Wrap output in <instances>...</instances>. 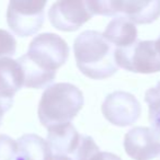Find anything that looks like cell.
Returning <instances> with one entry per match:
<instances>
[{
	"mask_svg": "<svg viewBox=\"0 0 160 160\" xmlns=\"http://www.w3.org/2000/svg\"><path fill=\"white\" fill-rule=\"evenodd\" d=\"M115 47L98 31H85L73 42L76 64L91 79H105L118 71Z\"/></svg>",
	"mask_w": 160,
	"mask_h": 160,
	"instance_id": "1",
	"label": "cell"
},
{
	"mask_svg": "<svg viewBox=\"0 0 160 160\" xmlns=\"http://www.w3.org/2000/svg\"><path fill=\"white\" fill-rule=\"evenodd\" d=\"M83 94L75 85L59 82L48 86L38 103V118L49 127L70 123L83 107Z\"/></svg>",
	"mask_w": 160,
	"mask_h": 160,
	"instance_id": "2",
	"label": "cell"
},
{
	"mask_svg": "<svg viewBox=\"0 0 160 160\" xmlns=\"http://www.w3.org/2000/svg\"><path fill=\"white\" fill-rule=\"evenodd\" d=\"M25 58L45 72L56 75L66 62L69 47L66 41L55 33H42L31 41Z\"/></svg>",
	"mask_w": 160,
	"mask_h": 160,
	"instance_id": "3",
	"label": "cell"
},
{
	"mask_svg": "<svg viewBox=\"0 0 160 160\" xmlns=\"http://www.w3.org/2000/svg\"><path fill=\"white\" fill-rule=\"evenodd\" d=\"M116 64L132 72L155 73L160 71V53L156 41H136L125 48L115 49Z\"/></svg>",
	"mask_w": 160,
	"mask_h": 160,
	"instance_id": "4",
	"label": "cell"
},
{
	"mask_svg": "<svg viewBox=\"0 0 160 160\" xmlns=\"http://www.w3.org/2000/svg\"><path fill=\"white\" fill-rule=\"evenodd\" d=\"M46 1H10L7 10V22L12 32L19 36H31L44 23Z\"/></svg>",
	"mask_w": 160,
	"mask_h": 160,
	"instance_id": "5",
	"label": "cell"
},
{
	"mask_svg": "<svg viewBox=\"0 0 160 160\" xmlns=\"http://www.w3.org/2000/svg\"><path fill=\"white\" fill-rule=\"evenodd\" d=\"M102 113L111 124L129 126L139 118L140 103L129 92L114 91L108 94L102 103Z\"/></svg>",
	"mask_w": 160,
	"mask_h": 160,
	"instance_id": "6",
	"label": "cell"
},
{
	"mask_svg": "<svg viewBox=\"0 0 160 160\" xmlns=\"http://www.w3.org/2000/svg\"><path fill=\"white\" fill-rule=\"evenodd\" d=\"M92 16L87 1H56L48 11L52 25L64 32L76 31Z\"/></svg>",
	"mask_w": 160,
	"mask_h": 160,
	"instance_id": "7",
	"label": "cell"
},
{
	"mask_svg": "<svg viewBox=\"0 0 160 160\" xmlns=\"http://www.w3.org/2000/svg\"><path fill=\"white\" fill-rule=\"evenodd\" d=\"M24 86V76L18 60L0 59V108L7 112L13 104L14 94Z\"/></svg>",
	"mask_w": 160,
	"mask_h": 160,
	"instance_id": "8",
	"label": "cell"
},
{
	"mask_svg": "<svg viewBox=\"0 0 160 160\" xmlns=\"http://www.w3.org/2000/svg\"><path fill=\"white\" fill-rule=\"evenodd\" d=\"M112 16L125 14L132 22L137 24H149L160 17V0L152 1H111Z\"/></svg>",
	"mask_w": 160,
	"mask_h": 160,
	"instance_id": "9",
	"label": "cell"
},
{
	"mask_svg": "<svg viewBox=\"0 0 160 160\" xmlns=\"http://www.w3.org/2000/svg\"><path fill=\"white\" fill-rule=\"evenodd\" d=\"M46 142L54 156H67L76 152L81 136L71 123L49 127Z\"/></svg>",
	"mask_w": 160,
	"mask_h": 160,
	"instance_id": "10",
	"label": "cell"
},
{
	"mask_svg": "<svg viewBox=\"0 0 160 160\" xmlns=\"http://www.w3.org/2000/svg\"><path fill=\"white\" fill-rule=\"evenodd\" d=\"M103 36L115 48H125L136 42L137 28L125 16H118L110 21L103 32Z\"/></svg>",
	"mask_w": 160,
	"mask_h": 160,
	"instance_id": "11",
	"label": "cell"
},
{
	"mask_svg": "<svg viewBox=\"0 0 160 160\" xmlns=\"http://www.w3.org/2000/svg\"><path fill=\"white\" fill-rule=\"evenodd\" d=\"M158 142H160V135L152 128L138 126L127 132L124 137V148L129 157L138 160L145 150Z\"/></svg>",
	"mask_w": 160,
	"mask_h": 160,
	"instance_id": "12",
	"label": "cell"
},
{
	"mask_svg": "<svg viewBox=\"0 0 160 160\" xmlns=\"http://www.w3.org/2000/svg\"><path fill=\"white\" fill-rule=\"evenodd\" d=\"M16 160H52L53 152L46 140L35 134H25L18 140Z\"/></svg>",
	"mask_w": 160,
	"mask_h": 160,
	"instance_id": "13",
	"label": "cell"
},
{
	"mask_svg": "<svg viewBox=\"0 0 160 160\" xmlns=\"http://www.w3.org/2000/svg\"><path fill=\"white\" fill-rule=\"evenodd\" d=\"M145 101L149 108V121L152 129L160 135V91L150 88L145 93Z\"/></svg>",
	"mask_w": 160,
	"mask_h": 160,
	"instance_id": "14",
	"label": "cell"
},
{
	"mask_svg": "<svg viewBox=\"0 0 160 160\" xmlns=\"http://www.w3.org/2000/svg\"><path fill=\"white\" fill-rule=\"evenodd\" d=\"M18 142L10 136L0 134V160H16Z\"/></svg>",
	"mask_w": 160,
	"mask_h": 160,
	"instance_id": "15",
	"label": "cell"
},
{
	"mask_svg": "<svg viewBox=\"0 0 160 160\" xmlns=\"http://www.w3.org/2000/svg\"><path fill=\"white\" fill-rule=\"evenodd\" d=\"M17 41L10 32L0 29V59L10 58L16 54Z\"/></svg>",
	"mask_w": 160,
	"mask_h": 160,
	"instance_id": "16",
	"label": "cell"
},
{
	"mask_svg": "<svg viewBox=\"0 0 160 160\" xmlns=\"http://www.w3.org/2000/svg\"><path fill=\"white\" fill-rule=\"evenodd\" d=\"M138 160H160V142L145 150Z\"/></svg>",
	"mask_w": 160,
	"mask_h": 160,
	"instance_id": "17",
	"label": "cell"
},
{
	"mask_svg": "<svg viewBox=\"0 0 160 160\" xmlns=\"http://www.w3.org/2000/svg\"><path fill=\"white\" fill-rule=\"evenodd\" d=\"M88 160H122L118 156L108 151H96Z\"/></svg>",
	"mask_w": 160,
	"mask_h": 160,
	"instance_id": "18",
	"label": "cell"
},
{
	"mask_svg": "<svg viewBox=\"0 0 160 160\" xmlns=\"http://www.w3.org/2000/svg\"><path fill=\"white\" fill-rule=\"evenodd\" d=\"M52 160H72L71 158H69L68 156H53Z\"/></svg>",
	"mask_w": 160,
	"mask_h": 160,
	"instance_id": "19",
	"label": "cell"
},
{
	"mask_svg": "<svg viewBox=\"0 0 160 160\" xmlns=\"http://www.w3.org/2000/svg\"><path fill=\"white\" fill-rule=\"evenodd\" d=\"M156 46H157L158 52L160 53V36L158 38V40H156Z\"/></svg>",
	"mask_w": 160,
	"mask_h": 160,
	"instance_id": "20",
	"label": "cell"
},
{
	"mask_svg": "<svg viewBox=\"0 0 160 160\" xmlns=\"http://www.w3.org/2000/svg\"><path fill=\"white\" fill-rule=\"evenodd\" d=\"M3 114H5V111H3V110L1 109V108H0V124H1V121H2Z\"/></svg>",
	"mask_w": 160,
	"mask_h": 160,
	"instance_id": "21",
	"label": "cell"
},
{
	"mask_svg": "<svg viewBox=\"0 0 160 160\" xmlns=\"http://www.w3.org/2000/svg\"><path fill=\"white\" fill-rule=\"evenodd\" d=\"M156 88H157V89H158V90H159V91H160V81H159V82H158V85L156 86Z\"/></svg>",
	"mask_w": 160,
	"mask_h": 160,
	"instance_id": "22",
	"label": "cell"
}]
</instances>
